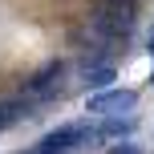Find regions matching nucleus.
<instances>
[{"label":"nucleus","mask_w":154,"mask_h":154,"mask_svg":"<svg viewBox=\"0 0 154 154\" xmlns=\"http://www.w3.org/2000/svg\"><path fill=\"white\" fill-rule=\"evenodd\" d=\"M65 85H69V65L65 61H49V65H41V69L24 81V93L49 101V97H57V93H65Z\"/></svg>","instance_id":"nucleus-1"},{"label":"nucleus","mask_w":154,"mask_h":154,"mask_svg":"<svg viewBox=\"0 0 154 154\" xmlns=\"http://www.w3.org/2000/svg\"><path fill=\"white\" fill-rule=\"evenodd\" d=\"M89 126L85 122H65V126H57V130H49L45 138L37 142V150L32 154H69V150H77L85 138H89Z\"/></svg>","instance_id":"nucleus-2"},{"label":"nucleus","mask_w":154,"mask_h":154,"mask_svg":"<svg viewBox=\"0 0 154 154\" xmlns=\"http://www.w3.org/2000/svg\"><path fill=\"white\" fill-rule=\"evenodd\" d=\"M134 106H138V93L134 89H114V85L89 97V114H97V118H122Z\"/></svg>","instance_id":"nucleus-3"},{"label":"nucleus","mask_w":154,"mask_h":154,"mask_svg":"<svg viewBox=\"0 0 154 154\" xmlns=\"http://www.w3.org/2000/svg\"><path fill=\"white\" fill-rule=\"evenodd\" d=\"M89 24L101 32L106 41H126L134 32V12H118V8H93Z\"/></svg>","instance_id":"nucleus-4"},{"label":"nucleus","mask_w":154,"mask_h":154,"mask_svg":"<svg viewBox=\"0 0 154 154\" xmlns=\"http://www.w3.org/2000/svg\"><path fill=\"white\" fill-rule=\"evenodd\" d=\"M32 109H29V97H0V130H12L16 122H24Z\"/></svg>","instance_id":"nucleus-5"},{"label":"nucleus","mask_w":154,"mask_h":154,"mask_svg":"<svg viewBox=\"0 0 154 154\" xmlns=\"http://www.w3.org/2000/svg\"><path fill=\"white\" fill-rule=\"evenodd\" d=\"M81 81L89 85L93 93H101V89H109V85H114V65H109V61H93V65H85V73H81Z\"/></svg>","instance_id":"nucleus-6"},{"label":"nucleus","mask_w":154,"mask_h":154,"mask_svg":"<svg viewBox=\"0 0 154 154\" xmlns=\"http://www.w3.org/2000/svg\"><path fill=\"white\" fill-rule=\"evenodd\" d=\"M134 130H138L134 114H122V118H106V122L97 126V134H106V138H118V142H126Z\"/></svg>","instance_id":"nucleus-7"},{"label":"nucleus","mask_w":154,"mask_h":154,"mask_svg":"<svg viewBox=\"0 0 154 154\" xmlns=\"http://www.w3.org/2000/svg\"><path fill=\"white\" fill-rule=\"evenodd\" d=\"M89 8H118V12H134L138 0H89Z\"/></svg>","instance_id":"nucleus-8"},{"label":"nucleus","mask_w":154,"mask_h":154,"mask_svg":"<svg viewBox=\"0 0 154 154\" xmlns=\"http://www.w3.org/2000/svg\"><path fill=\"white\" fill-rule=\"evenodd\" d=\"M101 154H142V146H134V142H118V146L101 150Z\"/></svg>","instance_id":"nucleus-9"},{"label":"nucleus","mask_w":154,"mask_h":154,"mask_svg":"<svg viewBox=\"0 0 154 154\" xmlns=\"http://www.w3.org/2000/svg\"><path fill=\"white\" fill-rule=\"evenodd\" d=\"M150 57H154V41H150ZM150 81H154V73H150Z\"/></svg>","instance_id":"nucleus-10"},{"label":"nucleus","mask_w":154,"mask_h":154,"mask_svg":"<svg viewBox=\"0 0 154 154\" xmlns=\"http://www.w3.org/2000/svg\"><path fill=\"white\" fill-rule=\"evenodd\" d=\"M16 154H32V150H16Z\"/></svg>","instance_id":"nucleus-11"}]
</instances>
